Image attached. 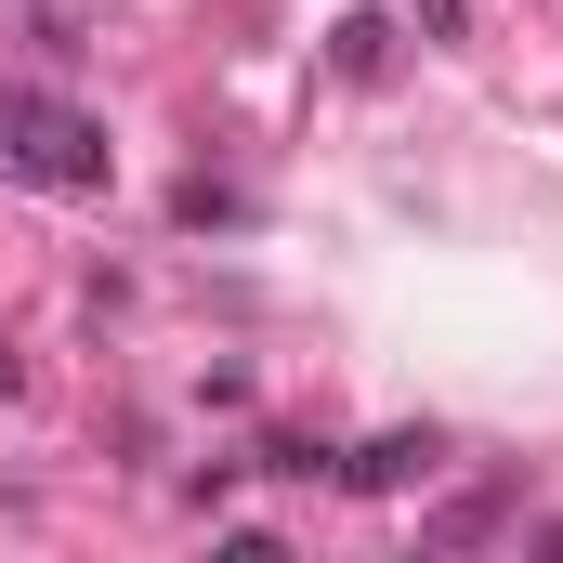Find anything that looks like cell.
Wrapping results in <instances>:
<instances>
[{
  "label": "cell",
  "instance_id": "cell-1",
  "mask_svg": "<svg viewBox=\"0 0 563 563\" xmlns=\"http://www.w3.org/2000/svg\"><path fill=\"white\" fill-rule=\"evenodd\" d=\"M0 157H13L26 184H66V197H92V184H106V132H92L79 106L26 92V79H0Z\"/></svg>",
  "mask_w": 563,
  "mask_h": 563
},
{
  "label": "cell",
  "instance_id": "cell-2",
  "mask_svg": "<svg viewBox=\"0 0 563 563\" xmlns=\"http://www.w3.org/2000/svg\"><path fill=\"white\" fill-rule=\"evenodd\" d=\"M432 459H445L432 432H380V445L341 459V485H354V498H407V485H432Z\"/></svg>",
  "mask_w": 563,
  "mask_h": 563
},
{
  "label": "cell",
  "instance_id": "cell-3",
  "mask_svg": "<svg viewBox=\"0 0 563 563\" xmlns=\"http://www.w3.org/2000/svg\"><path fill=\"white\" fill-rule=\"evenodd\" d=\"M263 472H276V485H314V472H341V459H328L314 432H276V445H263Z\"/></svg>",
  "mask_w": 563,
  "mask_h": 563
},
{
  "label": "cell",
  "instance_id": "cell-4",
  "mask_svg": "<svg viewBox=\"0 0 563 563\" xmlns=\"http://www.w3.org/2000/svg\"><path fill=\"white\" fill-rule=\"evenodd\" d=\"M380 53H394V26H380V13H354V26H341V79H380Z\"/></svg>",
  "mask_w": 563,
  "mask_h": 563
},
{
  "label": "cell",
  "instance_id": "cell-5",
  "mask_svg": "<svg viewBox=\"0 0 563 563\" xmlns=\"http://www.w3.org/2000/svg\"><path fill=\"white\" fill-rule=\"evenodd\" d=\"M432 538H445V551H472V538H498V498H459V511H432Z\"/></svg>",
  "mask_w": 563,
  "mask_h": 563
},
{
  "label": "cell",
  "instance_id": "cell-6",
  "mask_svg": "<svg viewBox=\"0 0 563 563\" xmlns=\"http://www.w3.org/2000/svg\"><path fill=\"white\" fill-rule=\"evenodd\" d=\"M407 13H420V40H459L472 26V0H407Z\"/></svg>",
  "mask_w": 563,
  "mask_h": 563
}]
</instances>
